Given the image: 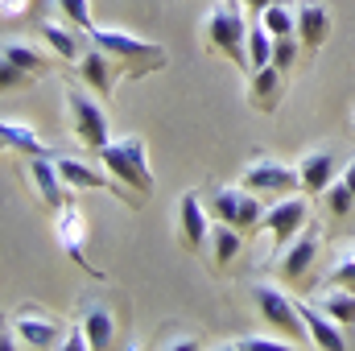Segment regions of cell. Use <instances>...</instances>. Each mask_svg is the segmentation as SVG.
Segmentation results:
<instances>
[{
	"label": "cell",
	"mask_w": 355,
	"mask_h": 351,
	"mask_svg": "<svg viewBox=\"0 0 355 351\" xmlns=\"http://www.w3.org/2000/svg\"><path fill=\"white\" fill-rule=\"evenodd\" d=\"M99 162L107 166V174L116 178L120 194L132 211L141 207V198L153 194V174H149V157H145V141L141 137H120V141H107L99 149Z\"/></svg>",
	"instance_id": "cell-1"
},
{
	"label": "cell",
	"mask_w": 355,
	"mask_h": 351,
	"mask_svg": "<svg viewBox=\"0 0 355 351\" xmlns=\"http://www.w3.org/2000/svg\"><path fill=\"white\" fill-rule=\"evenodd\" d=\"M87 37L116 62V75L120 79H141V75H153V71H162L166 62H170V54H166V46H157V42H141V37H132V33H124V29H87Z\"/></svg>",
	"instance_id": "cell-2"
},
{
	"label": "cell",
	"mask_w": 355,
	"mask_h": 351,
	"mask_svg": "<svg viewBox=\"0 0 355 351\" xmlns=\"http://www.w3.org/2000/svg\"><path fill=\"white\" fill-rule=\"evenodd\" d=\"M202 37H207V50H211V54L232 58V62L244 71V79L252 75V62H248V25H244V4H240V0H223V4L207 17Z\"/></svg>",
	"instance_id": "cell-3"
},
{
	"label": "cell",
	"mask_w": 355,
	"mask_h": 351,
	"mask_svg": "<svg viewBox=\"0 0 355 351\" xmlns=\"http://www.w3.org/2000/svg\"><path fill=\"white\" fill-rule=\"evenodd\" d=\"M252 302H257L261 318H265L272 331L289 335L297 348H310V331H306V318H302V310H297L293 298H285L277 285H257L252 289Z\"/></svg>",
	"instance_id": "cell-4"
},
{
	"label": "cell",
	"mask_w": 355,
	"mask_h": 351,
	"mask_svg": "<svg viewBox=\"0 0 355 351\" xmlns=\"http://www.w3.org/2000/svg\"><path fill=\"white\" fill-rule=\"evenodd\" d=\"M211 219H215V223H232V228H240V232H257L261 219H265L261 194H252L248 186H223V190H215V198H211Z\"/></svg>",
	"instance_id": "cell-5"
},
{
	"label": "cell",
	"mask_w": 355,
	"mask_h": 351,
	"mask_svg": "<svg viewBox=\"0 0 355 351\" xmlns=\"http://www.w3.org/2000/svg\"><path fill=\"white\" fill-rule=\"evenodd\" d=\"M67 112H71V132H75V141L91 149V153H99L107 141H112V128H107V116H103V108L83 95V91H67Z\"/></svg>",
	"instance_id": "cell-6"
},
{
	"label": "cell",
	"mask_w": 355,
	"mask_h": 351,
	"mask_svg": "<svg viewBox=\"0 0 355 351\" xmlns=\"http://www.w3.org/2000/svg\"><path fill=\"white\" fill-rule=\"evenodd\" d=\"M46 67H50L46 54H37L25 42H4V50H0V83H4V91L29 87L33 79L46 75Z\"/></svg>",
	"instance_id": "cell-7"
},
{
	"label": "cell",
	"mask_w": 355,
	"mask_h": 351,
	"mask_svg": "<svg viewBox=\"0 0 355 351\" xmlns=\"http://www.w3.org/2000/svg\"><path fill=\"white\" fill-rule=\"evenodd\" d=\"M211 228H215V219L202 207L198 190H186L178 203V244L186 252H202V244H211Z\"/></svg>",
	"instance_id": "cell-8"
},
{
	"label": "cell",
	"mask_w": 355,
	"mask_h": 351,
	"mask_svg": "<svg viewBox=\"0 0 355 351\" xmlns=\"http://www.w3.org/2000/svg\"><path fill=\"white\" fill-rule=\"evenodd\" d=\"M54 232H58V244H62V252H67L71 261L83 264L91 277H103V273L87 261V219H83V211L75 207V198H71L62 211H54Z\"/></svg>",
	"instance_id": "cell-9"
},
{
	"label": "cell",
	"mask_w": 355,
	"mask_h": 351,
	"mask_svg": "<svg viewBox=\"0 0 355 351\" xmlns=\"http://www.w3.org/2000/svg\"><path fill=\"white\" fill-rule=\"evenodd\" d=\"M306 219H310V203L306 198H281L272 211H265V219H261V232H268L272 240H277V248H285V244H293L302 232H306Z\"/></svg>",
	"instance_id": "cell-10"
},
{
	"label": "cell",
	"mask_w": 355,
	"mask_h": 351,
	"mask_svg": "<svg viewBox=\"0 0 355 351\" xmlns=\"http://www.w3.org/2000/svg\"><path fill=\"white\" fill-rule=\"evenodd\" d=\"M244 186L252 190V194H277V198H285V194H293V190H302V174L293 170V166H281V162H252L248 170H244Z\"/></svg>",
	"instance_id": "cell-11"
},
{
	"label": "cell",
	"mask_w": 355,
	"mask_h": 351,
	"mask_svg": "<svg viewBox=\"0 0 355 351\" xmlns=\"http://www.w3.org/2000/svg\"><path fill=\"white\" fill-rule=\"evenodd\" d=\"M25 170H29V182H33V190H37L42 207L62 211V207L75 198V190L67 186V178L58 174V166L50 162V153H46V157H29V162H25Z\"/></svg>",
	"instance_id": "cell-12"
},
{
	"label": "cell",
	"mask_w": 355,
	"mask_h": 351,
	"mask_svg": "<svg viewBox=\"0 0 355 351\" xmlns=\"http://www.w3.org/2000/svg\"><path fill=\"white\" fill-rule=\"evenodd\" d=\"M79 323H83V331H87V343L91 351H107L116 343V314H112V306L103 302V298H95V293H83V306H79Z\"/></svg>",
	"instance_id": "cell-13"
},
{
	"label": "cell",
	"mask_w": 355,
	"mask_h": 351,
	"mask_svg": "<svg viewBox=\"0 0 355 351\" xmlns=\"http://www.w3.org/2000/svg\"><path fill=\"white\" fill-rule=\"evenodd\" d=\"M12 331H17V339L25 348H62V327L50 314L33 310V306H25V310L12 314Z\"/></svg>",
	"instance_id": "cell-14"
},
{
	"label": "cell",
	"mask_w": 355,
	"mask_h": 351,
	"mask_svg": "<svg viewBox=\"0 0 355 351\" xmlns=\"http://www.w3.org/2000/svg\"><path fill=\"white\" fill-rule=\"evenodd\" d=\"M75 71H79V79H83V83L99 95V99H112V87H116V62H112V58H107L95 42H91L87 50L79 54Z\"/></svg>",
	"instance_id": "cell-15"
},
{
	"label": "cell",
	"mask_w": 355,
	"mask_h": 351,
	"mask_svg": "<svg viewBox=\"0 0 355 351\" xmlns=\"http://www.w3.org/2000/svg\"><path fill=\"white\" fill-rule=\"evenodd\" d=\"M297 310H302V318H306V331H310V343L322 351H343L347 348V335H343V327L322 310V306H314V302H297Z\"/></svg>",
	"instance_id": "cell-16"
},
{
	"label": "cell",
	"mask_w": 355,
	"mask_h": 351,
	"mask_svg": "<svg viewBox=\"0 0 355 351\" xmlns=\"http://www.w3.org/2000/svg\"><path fill=\"white\" fill-rule=\"evenodd\" d=\"M318 257V236L314 232H302L293 244H285V252H281V281H289V285H306V273H310V264Z\"/></svg>",
	"instance_id": "cell-17"
},
{
	"label": "cell",
	"mask_w": 355,
	"mask_h": 351,
	"mask_svg": "<svg viewBox=\"0 0 355 351\" xmlns=\"http://www.w3.org/2000/svg\"><path fill=\"white\" fill-rule=\"evenodd\" d=\"M327 33H331V12L322 4H314V0L297 4V42H302V50L318 54L327 46Z\"/></svg>",
	"instance_id": "cell-18"
},
{
	"label": "cell",
	"mask_w": 355,
	"mask_h": 351,
	"mask_svg": "<svg viewBox=\"0 0 355 351\" xmlns=\"http://www.w3.org/2000/svg\"><path fill=\"white\" fill-rule=\"evenodd\" d=\"M54 166H58V174L67 178V186L71 190H112V194H120V186H116V178L99 174V170H91L87 162H79V157H54Z\"/></svg>",
	"instance_id": "cell-19"
},
{
	"label": "cell",
	"mask_w": 355,
	"mask_h": 351,
	"mask_svg": "<svg viewBox=\"0 0 355 351\" xmlns=\"http://www.w3.org/2000/svg\"><path fill=\"white\" fill-rule=\"evenodd\" d=\"M240 252H244V232L232 223H215L211 228V273H227Z\"/></svg>",
	"instance_id": "cell-20"
},
{
	"label": "cell",
	"mask_w": 355,
	"mask_h": 351,
	"mask_svg": "<svg viewBox=\"0 0 355 351\" xmlns=\"http://www.w3.org/2000/svg\"><path fill=\"white\" fill-rule=\"evenodd\" d=\"M297 174H302V190L318 198V194H322V190L335 182L339 166H335V157H331L327 149H318V153H306V157L297 162Z\"/></svg>",
	"instance_id": "cell-21"
},
{
	"label": "cell",
	"mask_w": 355,
	"mask_h": 351,
	"mask_svg": "<svg viewBox=\"0 0 355 351\" xmlns=\"http://www.w3.org/2000/svg\"><path fill=\"white\" fill-rule=\"evenodd\" d=\"M281 95H285V71H277V67H265L248 79V99L257 112H277Z\"/></svg>",
	"instance_id": "cell-22"
},
{
	"label": "cell",
	"mask_w": 355,
	"mask_h": 351,
	"mask_svg": "<svg viewBox=\"0 0 355 351\" xmlns=\"http://www.w3.org/2000/svg\"><path fill=\"white\" fill-rule=\"evenodd\" d=\"M322 215H327L331 228H343V223L355 215V190L343 182V178L331 182V186L322 190Z\"/></svg>",
	"instance_id": "cell-23"
},
{
	"label": "cell",
	"mask_w": 355,
	"mask_h": 351,
	"mask_svg": "<svg viewBox=\"0 0 355 351\" xmlns=\"http://www.w3.org/2000/svg\"><path fill=\"white\" fill-rule=\"evenodd\" d=\"M0 137H4V145H8V149H17V153H25V157H46V153H50V149L42 145V137H37L29 124L4 120V124H0Z\"/></svg>",
	"instance_id": "cell-24"
},
{
	"label": "cell",
	"mask_w": 355,
	"mask_h": 351,
	"mask_svg": "<svg viewBox=\"0 0 355 351\" xmlns=\"http://www.w3.org/2000/svg\"><path fill=\"white\" fill-rule=\"evenodd\" d=\"M42 37H46V46L62 58V62H79V54H83V46H79V37L67 29V25H58V21H46L42 25Z\"/></svg>",
	"instance_id": "cell-25"
},
{
	"label": "cell",
	"mask_w": 355,
	"mask_h": 351,
	"mask_svg": "<svg viewBox=\"0 0 355 351\" xmlns=\"http://www.w3.org/2000/svg\"><path fill=\"white\" fill-rule=\"evenodd\" d=\"M261 25H265L272 37H297V8H289L285 0H272L265 12H261Z\"/></svg>",
	"instance_id": "cell-26"
},
{
	"label": "cell",
	"mask_w": 355,
	"mask_h": 351,
	"mask_svg": "<svg viewBox=\"0 0 355 351\" xmlns=\"http://www.w3.org/2000/svg\"><path fill=\"white\" fill-rule=\"evenodd\" d=\"M343 331H352L355 327V289H339V285H331V293L318 302Z\"/></svg>",
	"instance_id": "cell-27"
},
{
	"label": "cell",
	"mask_w": 355,
	"mask_h": 351,
	"mask_svg": "<svg viewBox=\"0 0 355 351\" xmlns=\"http://www.w3.org/2000/svg\"><path fill=\"white\" fill-rule=\"evenodd\" d=\"M248 62H252V75L272 67V33H268L265 25H248Z\"/></svg>",
	"instance_id": "cell-28"
},
{
	"label": "cell",
	"mask_w": 355,
	"mask_h": 351,
	"mask_svg": "<svg viewBox=\"0 0 355 351\" xmlns=\"http://www.w3.org/2000/svg\"><path fill=\"white\" fill-rule=\"evenodd\" d=\"M58 8H62V17L75 25V29H95V21H91V0H58Z\"/></svg>",
	"instance_id": "cell-29"
},
{
	"label": "cell",
	"mask_w": 355,
	"mask_h": 351,
	"mask_svg": "<svg viewBox=\"0 0 355 351\" xmlns=\"http://www.w3.org/2000/svg\"><path fill=\"white\" fill-rule=\"evenodd\" d=\"M331 285H339V289H355V248L347 252H339V261L331 268V277H327Z\"/></svg>",
	"instance_id": "cell-30"
},
{
	"label": "cell",
	"mask_w": 355,
	"mask_h": 351,
	"mask_svg": "<svg viewBox=\"0 0 355 351\" xmlns=\"http://www.w3.org/2000/svg\"><path fill=\"white\" fill-rule=\"evenodd\" d=\"M297 37H272V67L277 71H289L293 67V58H297Z\"/></svg>",
	"instance_id": "cell-31"
},
{
	"label": "cell",
	"mask_w": 355,
	"mask_h": 351,
	"mask_svg": "<svg viewBox=\"0 0 355 351\" xmlns=\"http://www.w3.org/2000/svg\"><path fill=\"white\" fill-rule=\"evenodd\" d=\"M227 348H236V351H257V348H285L281 339H261V335H248V339H236V343H227Z\"/></svg>",
	"instance_id": "cell-32"
},
{
	"label": "cell",
	"mask_w": 355,
	"mask_h": 351,
	"mask_svg": "<svg viewBox=\"0 0 355 351\" xmlns=\"http://www.w3.org/2000/svg\"><path fill=\"white\" fill-rule=\"evenodd\" d=\"M0 12H4V21H21L29 12V0H0Z\"/></svg>",
	"instance_id": "cell-33"
},
{
	"label": "cell",
	"mask_w": 355,
	"mask_h": 351,
	"mask_svg": "<svg viewBox=\"0 0 355 351\" xmlns=\"http://www.w3.org/2000/svg\"><path fill=\"white\" fill-rule=\"evenodd\" d=\"M343 182H347V186H352V190H355V157H352V162H347V170H343Z\"/></svg>",
	"instance_id": "cell-34"
},
{
	"label": "cell",
	"mask_w": 355,
	"mask_h": 351,
	"mask_svg": "<svg viewBox=\"0 0 355 351\" xmlns=\"http://www.w3.org/2000/svg\"><path fill=\"white\" fill-rule=\"evenodd\" d=\"M244 4H248L252 12H265V8H268V4H272V0H244Z\"/></svg>",
	"instance_id": "cell-35"
}]
</instances>
